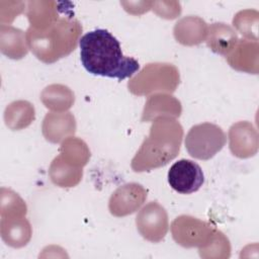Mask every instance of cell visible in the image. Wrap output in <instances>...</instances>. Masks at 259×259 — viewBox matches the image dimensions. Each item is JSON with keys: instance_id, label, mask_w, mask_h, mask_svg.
I'll list each match as a JSON object with an SVG mask.
<instances>
[{"instance_id": "cell-1", "label": "cell", "mask_w": 259, "mask_h": 259, "mask_svg": "<svg viewBox=\"0 0 259 259\" xmlns=\"http://www.w3.org/2000/svg\"><path fill=\"white\" fill-rule=\"evenodd\" d=\"M79 47L81 63L92 75L121 81L140 69L139 62L125 57L117 38L106 29L97 28L85 33L79 40Z\"/></svg>"}, {"instance_id": "cell-2", "label": "cell", "mask_w": 259, "mask_h": 259, "mask_svg": "<svg viewBox=\"0 0 259 259\" xmlns=\"http://www.w3.org/2000/svg\"><path fill=\"white\" fill-rule=\"evenodd\" d=\"M183 137L181 124L173 117L158 116L154 119L146 138L132 160L135 172L150 171L165 166L179 153Z\"/></svg>"}, {"instance_id": "cell-3", "label": "cell", "mask_w": 259, "mask_h": 259, "mask_svg": "<svg viewBox=\"0 0 259 259\" xmlns=\"http://www.w3.org/2000/svg\"><path fill=\"white\" fill-rule=\"evenodd\" d=\"M82 26L72 16H61L44 29L28 27L26 44L34 56L46 64H52L73 52L78 41Z\"/></svg>"}, {"instance_id": "cell-4", "label": "cell", "mask_w": 259, "mask_h": 259, "mask_svg": "<svg viewBox=\"0 0 259 259\" xmlns=\"http://www.w3.org/2000/svg\"><path fill=\"white\" fill-rule=\"evenodd\" d=\"M179 84V72L171 64H148L127 83L128 90L135 95H148L155 91H175Z\"/></svg>"}, {"instance_id": "cell-5", "label": "cell", "mask_w": 259, "mask_h": 259, "mask_svg": "<svg viewBox=\"0 0 259 259\" xmlns=\"http://www.w3.org/2000/svg\"><path fill=\"white\" fill-rule=\"evenodd\" d=\"M226 142L227 137L219 125L203 122L189 130L185 138V148L191 157L208 160L223 149Z\"/></svg>"}, {"instance_id": "cell-6", "label": "cell", "mask_w": 259, "mask_h": 259, "mask_svg": "<svg viewBox=\"0 0 259 259\" xmlns=\"http://www.w3.org/2000/svg\"><path fill=\"white\" fill-rule=\"evenodd\" d=\"M172 234L183 247L201 246L212 239L214 233L208 224L189 215H180L172 223Z\"/></svg>"}, {"instance_id": "cell-7", "label": "cell", "mask_w": 259, "mask_h": 259, "mask_svg": "<svg viewBox=\"0 0 259 259\" xmlns=\"http://www.w3.org/2000/svg\"><path fill=\"white\" fill-rule=\"evenodd\" d=\"M204 182L200 166L194 161L181 159L175 162L168 171V183L172 189L181 194L196 192Z\"/></svg>"}, {"instance_id": "cell-8", "label": "cell", "mask_w": 259, "mask_h": 259, "mask_svg": "<svg viewBox=\"0 0 259 259\" xmlns=\"http://www.w3.org/2000/svg\"><path fill=\"white\" fill-rule=\"evenodd\" d=\"M136 223L140 234L154 243L163 240L168 232L167 212L157 201H151L145 205L138 213Z\"/></svg>"}, {"instance_id": "cell-9", "label": "cell", "mask_w": 259, "mask_h": 259, "mask_svg": "<svg viewBox=\"0 0 259 259\" xmlns=\"http://www.w3.org/2000/svg\"><path fill=\"white\" fill-rule=\"evenodd\" d=\"M147 198L146 189L138 183L119 186L110 196L108 208L115 217H124L135 212Z\"/></svg>"}, {"instance_id": "cell-10", "label": "cell", "mask_w": 259, "mask_h": 259, "mask_svg": "<svg viewBox=\"0 0 259 259\" xmlns=\"http://www.w3.org/2000/svg\"><path fill=\"white\" fill-rule=\"evenodd\" d=\"M230 149L234 156L248 158L257 152V133L247 121L233 124L229 132Z\"/></svg>"}, {"instance_id": "cell-11", "label": "cell", "mask_w": 259, "mask_h": 259, "mask_svg": "<svg viewBox=\"0 0 259 259\" xmlns=\"http://www.w3.org/2000/svg\"><path fill=\"white\" fill-rule=\"evenodd\" d=\"M76 130L74 116L70 112L48 113L42 123V134L52 143H59Z\"/></svg>"}, {"instance_id": "cell-12", "label": "cell", "mask_w": 259, "mask_h": 259, "mask_svg": "<svg viewBox=\"0 0 259 259\" xmlns=\"http://www.w3.org/2000/svg\"><path fill=\"white\" fill-rule=\"evenodd\" d=\"M207 28V24L200 17L186 16L175 24L174 36L182 45H198L205 39Z\"/></svg>"}, {"instance_id": "cell-13", "label": "cell", "mask_w": 259, "mask_h": 259, "mask_svg": "<svg viewBox=\"0 0 259 259\" xmlns=\"http://www.w3.org/2000/svg\"><path fill=\"white\" fill-rule=\"evenodd\" d=\"M206 44L210 50L217 54L227 57L235 47L239 39L236 31L226 23H212L207 28Z\"/></svg>"}, {"instance_id": "cell-14", "label": "cell", "mask_w": 259, "mask_h": 259, "mask_svg": "<svg viewBox=\"0 0 259 259\" xmlns=\"http://www.w3.org/2000/svg\"><path fill=\"white\" fill-rule=\"evenodd\" d=\"M181 113L180 102L171 95L156 94L151 96L147 103L142 115V121H149L158 116L176 117Z\"/></svg>"}, {"instance_id": "cell-15", "label": "cell", "mask_w": 259, "mask_h": 259, "mask_svg": "<svg viewBox=\"0 0 259 259\" xmlns=\"http://www.w3.org/2000/svg\"><path fill=\"white\" fill-rule=\"evenodd\" d=\"M1 235L6 244L17 248L22 247L26 245L30 239V225L23 217L2 218Z\"/></svg>"}, {"instance_id": "cell-16", "label": "cell", "mask_w": 259, "mask_h": 259, "mask_svg": "<svg viewBox=\"0 0 259 259\" xmlns=\"http://www.w3.org/2000/svg\"><path fill=\"white\" fill-rule=\"evenodd\" d=\"M60 3L55 1H29L27 3V18L30 27L34 29H44L58 20V8Z\"/></svg>"}, {"instance_id": "cell-17", "label": "cell", "mask_w": 259, "mask_h": 259, "mask_svg": "<svg viewBox=\"0 0 259 259\" xmlns=\"http://www.w3.org/2000/svg\"><path fill=\"white\" fill-rule=\"evenodd\" d=\"M24 32L10 25L0 26V50L10 59H21L27 54Z\"/></svg>"}, {"instance_id": "cell-18", "label": "cell", "mask_w": 259, "mask_h": 259, "mask_svg": "<svg viewBox=\"0 0 259 259\" xmlns=\"http://www.w3.org/2000/svg\"><path fill=\"white\" fill-rule=\"evenodd\" d=\"M50 176L52 181L60 187H72L79 183L82 177V168L77 167L61 156L54 159L51 168Z\"/></svg>"}, {"instance_id": "cell-19", "label": "cell", "mask_w": 259, "mask_h": 259, "mask_svg": "<svg viewBox=\"0 0 259 259\" xmlns=\"http://www.w3.org/2000/svg\"><path fill=\"white\" fill-rule=\"evenodd\" d=\"M4 119L11 130H21L34 119V108L27 101H14L6 107Z\"/></svg>"}, {"instance_id": "cell-20", "label": "cell", "mask_w": 259, "mask_h": 259, "mask_svg": "<svg viewBox=\"0 0 259 259\" xmlns=\"http://www.w3.org/2000/svg\"><path fill=\"white\" fill-rule=\"evenodd\" d=\"M41 101L47 108L64 111L74 103V94L67 86L53 84L48 86L41 93Z\"/></svg>"}, {"instance_id": "cell-21", "label": "cell", "mask_w": 259, "mask_h": 259, "mask_svg": "<svg viewBox=\"0 0 259 259\" xmlns=\"http://www.w3.org/2000/svg\"><path fill=\"white\" fill-rule=\"evenodd\" d=\"M60 156L67 162L82 168L90 158V151L83 141L76 138H68L61 146Z\"/></svg>"}, {"instance_id": "cell-22", "label": "cell", "mask_w": 259, "mask_h": 259, "mask_svg": "<svg viewBox=\"0 0 259 259\" xmlns=\"http://www.w3.org/2000/svg\"><path fill=\"white\" fill-rule=\"evenodd\" d=\"M26 213L24 201L10 189H1V218L23 217Z\"/></svg>"}, {"instance_id": "cell-23", "label": "cell", "mask_w": 259, "mask_h": 259, "mask_svg": "<svg viewBox=\"0 0 259 259\" xmlns=\"http://www.w3.org/2000/svg\"><path fill=\"white\" fill-rule=\"evenodd\" d=\"M255 10H244V11H240L236 14V16L233 19V24L237 27V29L239 31H241V33L243 35H245L246 37H250L251 38V27H252V19L258 17V12L256 11L254 13Z\"/></svg>"}, {"instance_id": "cell-24", "label": "cell", "mask_w": 259, "mask_h": 259, "mask_svg": "<svg viewBox=\"0 0 259 259\" xmlns=\"http://www.w3.org/2000/svg\"><path fill=\"white\" fill-rule=\"evenodd\" d=\"M172 2H153L152 7L153 10L156 11V13L158 15H160V17H164L167 19H173L175 17H177L180 12H181V6L180 4L169 9V6L171 5Z\"/></svg>"}, {"instance_id": "cell-25", "label": "cell", "mask_w": 259, "mask_h": 259, "mask_svg": "<svg viewBox=\"0 0 259 259\" xmlns=\"http://www.w3.org/2000/svg\"><path fill=\"white\" fill-rule=\"evenodd\" d=\"M8 4V12L4 15H1L0 18H1V23L2 24H5L4 22L5 21H8L11 22L18 14H20L23 9H24V6H25V3L23 2H20V1H8L7 2Z\"/></svg>"}]
</instances>
